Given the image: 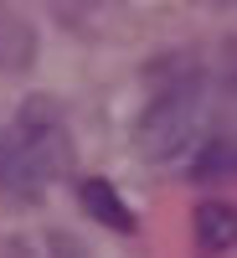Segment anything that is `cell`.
Returning a JSON list of instances; mask_svg holds the SVG:
<instances>
[{
  "mask_svg": "<svg viewBox=\"0 0 237 258\" xmlns=\"http://www.w3.org/2000/svg\"><path fill=\"white\" fill-rule=\"evenodd\" d=\"M47 248H52V258H93L88 248L72 238V232H52V238H47Z\"/></svg>",
  "mask_w": 237,
  "mask_h": 258,
  "instance_id": "obj_8",
  "label": "cell"
},
{
  "mask_svg": "<svg viewBox=\"0 0 237 258\" xmlns=\"http://www.w3.org/2000/svg\"><path fill=\"white\" fill-rule=\"evenodd\" d=\"M191 232H196V248H201V258H217V253H227L232 243H237V212H232V202H201L196 212H191Z\"/></svg>",
  "mask_w": 237,
  "mask_h": 258,
  "instance_id": "obj_3",
  "label": "cell"
},
{
  "mask_svg": "<svg viewBox=\"0 0 237 258\" xmlns=\"http://www.w3.org/2000/svg\"><path fill=\"white\" fill-rule=\"evenodd\" d=\"M227 170H232V140H211L201 150V160H196L191 176H196V181H217V176H227Z\"/></svg>",
  "mask_w": 237,
  "mask_h": 258,
  "instance_id": "obj_7",
  "label": "cell"
},
{
  "mask_svg": "<svg viewBox=\"0 0 237 258\" xmlns=\"http://www.w3.org/2000/svg\"><path fill=\"white\" fill-rule=\"evenodd\" d=\"M201 109V78H176L149 98V109L139 119V150L144 155H170L186 135H191V119Z\"/></svg>",
  "mask_w": 237,
  "mask_h": 258,
  "instance_id": "obj_2",
  "label": "cell"
},
{
  "mask_svg": "<svg viewBox=\"0 0 237 258\" xmlns=\"http://www.w3.org/2000/svg\"><path fill=\"white\" fill-rule=\"evenodd\" d=\"M41 181L36 170H31V160L21 155V145L6 135V129H0V191H11V197H26V202H36L41 197Z\"/></svg>",
  "mask_w": 237,
  "mask_h": 258,
  "instance_id": "obj_6",
  "label": "cell"
},
{
  "mask_svg": "<svg viewBox=\"0 0 237 258\" xmlns=\"http://www.w3.org/2000/svg\"><path fill=\"white\" fill-rule=\"evenodd\" d=\"M36 62V26L16 11H0V73H26Z\"/></svg>",
  "mask_w": 237,
  "mask_h": 258,
  "instance_id": "obj_5",
  "label": "cell"
},
{
  "mask_svg": "<svg viewBox=\"0 0 237 258\" xmlns=\"http://www.w3.org/2000/svg\"><path fill=\"white\" fill-rule=\"evenodd\" d=\"M77 202H83V212H88L93 222L114 227V232H134V227H139V222H134V212L124 207V197H119L109 181H98V176L77 181Z\"/></svg>",
  "mask_w": 237,
  "mask_h": 258,
  "instance_id": "obj_4",
  "label": "cell"
},
{
  "mask_svg": "<svg viewBox=\"0 0 237 258\" xmlns=\"http://www.w3.org/2000/svg\"><path fill=\"white\" fill-rule=\"evenodd\" d=\"M21 145V155L31 160V170L41 181H52L62 176V170L72 165V140H67V124H62V109L47 98V93H31L26 103H21V114H16V135Z\"/></svg>",
  "mask_w": 237,
  "mask_h": 258,
  "instance_id": "obj_1",
  "label": "cell"
}]
</instances>
